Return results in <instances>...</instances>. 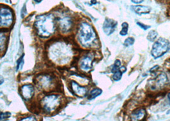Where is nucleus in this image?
<instances>
[{"mask_svg":"<svg viewBox=\"0 0 170 121\" xmlns=\"http://www.w3.org/2000/svg\"><path fill=\"white\" fill-rule=\"evenodd\" d=\"M133 10L137 13L138 15H142V14H146V13H148L150 12L151 8L148 6H132Z\"/></svg>","mask_w":170,"mask_h":121,"instance_id":"nucleus-15","label":"nucleus"},{"mask_svg":"<svg viewBox=\"0 0 170 121\" xmlns=\"http://www.w3.org/2000/svg\"><path fill=\"white\" fill-rule=\"evenodd\" d=\"M60 28L61 31L63 33L69 32L72 26V21L69 17H65L59 20Z\"/></svg>","mask_w":170,"mask_h":121,"instance_id":"nucleus-11","label":"nucleus"},{"mask_svg":"<svg viewBox=\"0 0 170 121\" xmlns=\"http://www.w3.org/2000/svg\"><path fill=\"white\" fill-rule=\"evenodd\" d=\"M6 42V36L4 33H0V51H3Z\"/></svg>","mask_w":170,"mask_h":121,"instance_id":"nucleus-17","label":"nucleus"},{"mask_svg":"<svg viewBox=\"0 0 170 121\" xmlns=\"http://www.w3.org/2000/svg\"><path fill=\"white\" fill-rule=\"evenodd\" d=\"M169 49L170 42L165 38H161L154 44L151 51V54L154 58L157 59L165 55Z\"/></svg>","mask_w":170,"mask_h":121,"instance_id":"nucleus-5","label":"nucleus"},{"mask_svg":"<svg viewBox=\"0 0 170 121\" xmlns=\"http://www.w3.org/2000/svg\"><path fill=\"white\" fill-rule=\"evenodd\" d=\"M71 89L74 93L79 97H84L87 93V89L85 87L81 86L75 81H72L71 83Z\"/></svg>","mask_w":170,"mask_h":121,"instance_id":"nucleus-10","label":"nucleus"},{"mask_svg":"<svg viewBox=\"0 0 170 121\" xmlns=\"http://www.w3.org/2000/svg\"><path fill=\"white\" fill-rule=\"evenodd\" d=\"M50 59L57 64H65L69 61L72 56L70 47L62 42H58L52 45L49 50Z\"/></svg>","mask_w":170,"mask_h":121,"instance_id":"nucleus-1","label":"nucleus"},{"mask_svg":"<svg viewBox=\"0 0 170 121\" xmlns=\"http://www.w3.org/2000/svg\"><path fill=\"white\" fill-rule=\"evenodd\" d=\"M117 22L114 20L106 19L103 24V30L107 35H110L117 28Z\"/></svg>","mask_w":170,"mask_h":121,"instance_id":"nucleus-9","label":"nucleus"},{"mask_svg":"<svg viewBox=\"0 0 170 121\" xmlns=\"http://www.w3.org/2000/svg\"><path fill=\"white\" fill-rule=\"evenodd\" d=\"M35 26L38 35L45 38L51 36L56 29L54 17L51 14L37 16Z\"/></svg>","mask_w":170,"mask_h":121,"instance_id":"nucleus-2","label":"nucleus"},{"mask_svg":"<svg viewBox=\"0 0 170 121\" xmlns=\"http://www.w3.org/2000/svg\"><path fill=\"white\" fill-rule=\"evenodd\" d=\"M21 93L23 98L26 100H30L32 98L35 93L34 87L30 84H26L21 87Z\"/></svg>","mask_w":170,"mask_h":121,"instance_id":"nucleus-8","label":"nucleus"},{"mask_svg":"<svg viewBox=\"0 0 170 121\" xmlns=\"http://www.w3.org/2000/svg\"><path fill=\"white\" fill-rule=\"evenodd\" d=\"M37 85L40 89L47 90L53 86L54 80L52 77L50 75H40L36 78Z\"/></svg>","mask_w":170,"mask_h":121,"instance_id":"nucleus-7","label":"nucleus"},{"mask_svg":"<svg viewBox=\"0 0 170 121\" xmlns=\"http://www.w3.org/2000/svg\"><path fill=\"white\" fill-rule=\"evenodd\" d=\"M122 26V29L120 33V35L121 36H125L127 33H128V25L127 22H124L121 25Z\"/></svg>","mask_w":170,"mask_h":121,"instance_id":"nucleus-20","label":"nucleus"},{"mask_svg":"<svg viewBox=\"0 0 170 121\" xmlns=\"http://www.w3.org/2000/svg\"><path fill=\"white\" fill-rule=\"evenodd\" d=\"M62 99L61 96L56 95H50L44 96L40 102L44 110L46 112L51 113L55 112L61 105Z\"/></svg>","mask_w":170,"mask_h":121,"instance_id":"nucleus-4","label":"nucleus"},{"mask_svg":"<svg viewBox=\"0 0 170 121\" xmlns=\"http://www.w3.org/2000/svg\"><path fill=\"white\" fill-rule=\"evenodd\" d=\"M134 39L132 37H129V38H127L125 40L124 45L126 47L131 46V45H132L134 44Z\"/></svg>","mask_w":170,"mask_h":121,"instance_id":"nucleus-24","label":"nucleus"},{"mask_svg":"<svg viewBox=\"0 0 170 121\" xmlns=\"http://www.w3.org/2000/svg\"><path fill=\"white\" fill-rule=\"evenodd\" d=\"M24 55H23L21 57L19 58L17 61V70H21L23 68V66L24 64Z\"/></svg>","mask_w":170,"mask_h":121,"instance_id":"nucleus-23","label":"nucleus"},{"mask_svg":"<svg viewBox=\"0 0 170 121\" xmlns=\"http://www.w3.org/2000/svg\"><path fill=\"white\" fill-rule=\"evenodd\" d=\"M137 24H138L139 27H141V28L143 29H144V30H146V29H148V28H150V26L145 25V24H142V23H141V22H137Z\"/></svg>","mask_w":170,"mask_h":121,"instance_id":"nucleus-26","label":"nucleus"},{"mask_svg":"<svg viewBox=\"0 0 170 121\" xmlns=\"http://www.w3.org/2000/svg\"><path fill=\"white\" fill-rule=\"evenodd\" d=\"M78 40L84 47H90L96 40V34L92 26L87 22L81 23L78 32Z\"/></svg>","mask_w":170,"mask_h":121,"instance_id":"nucleus-3","label":"nucleus"},{"mask_svg":"<svg viewBox=\"0 0 170 121\" xmlns=\"http://www.w3.org/2000/svg\"><path fill=\"white\" fill-rule=\"evenodd\" d=\"M167 76L165 73H161L157 77L155 78L154 84L152 86H154V89L157 88H161V87L164 86L166 82H167Z\"/></svg>","mask_w":170,"mask_h":121,"instance_id":"nucleus-13","label":"nucleus"},{"mask_svg":"<svg viewBox=\"0 0 170 121\" xmlns=\"http://www.w3.org/2000/svg\"><path fill=\"white\" fill-rule=\"evenodd\" d=\"M143 1H144V0H132V2L134 3H136V4L141 3L142 2H143Z\"/></svg>","mask_w":170,"mask_h":121,"instance_id":"nucleus-28","label":"nucleus"},{"mask_svg":"<svg viewBox=\"0 0 170 121\" xmlns=\"http://www.w3.org/2000/svg\"><path fill=\"white\" fill-rule=\"evenodd\" d=\"M20 121H37L36 118L34 116H30L21 119Z\"/></svg>","mask_w":170,"mask_h":121,"instance_id":"nucleus-25","label":"nucleus"},{"mask_svg":"<svg viewBox=\"0 0 170 121\" xmlns=\"http://www.w3.org/2000/svg\"><path fill=\"white\" fill-rule=\"evenodd\" d=\"M146 116V112L144 109H140L135 110L131 116V121H141Z\"/></svg>","mask_w":170,"mask_h":121,"instance_id":"nucleus-14","label":"nucleus"},{"mask_svg":"<svg viewBox=\"0 0 170 121\" xmlns=\"http://www.w3.org/2000/svg\"><path fill=\"white\" fill-rule=\"evenodd\" d=\"M97 3L96 2V0H92V3H93V4H96Z\"/></svg>","mask_w":170,"mask_h":121,"instance_id":"nucleus-31","label":"nucleus"},{"mask_svg":"<svg viewBox=\"0 0 170 121\" xmlns=\"http://www.w3.org/2000/svg\"><path fill=\"white\" fill-rule=\"evenodd\" d=\"M13 22V14L9 9H0V26L9 27Z\"/></svg>","mask_w":170,"mask_h":121,"instance_id":"nucleus-6","label":"nucleus"},{"mask_svg":"<svg viewBox=\"0 0 170 121\" xmlns=\"http://www.w3.org/2000/svg\"><path fill=\"white\" fill-rule=\"evenodd\" d=\"M120 67H121V62H120V60L117 59L115 60V62H114V65L112 67V68H111V72L113 73H115L116 71H118L120 68Z\"/></svg>","mask_w":170,"mask_h":121,"instance_id":"nucleus-19","label":"nucleus"},{"mask_svg":"<svg viewBox=\"0 0 170 121\" xmlns=\"http://www.w3.org/2000/svg\"><path fill=\"white\" fill-rule=\"evenodd\" d=\"M168 99H169V103H170V93H169V94H168Z\"/></svg>","mask_w":170,"mask_h":121,"instance_id":"nucleus-32","label":"nucleus"},{"mask_svg":"<svg viewBox=\"0 0 170 121\" xmlns=\"http://www.w3.org/2000/svg\"><path fill=\"white\" fill-rule=\"evenodd\" d=\"M102 92L103 91H102V90L100 89L95 88L90 91L88 98H89V99H93L94 98H96V97H97L101 95Z\"/></svg>","mask_w":170,"mask_h":121,"instance_id":"nucleus-16","label":"nucleus"},{"mask_svg":"<svg viewBox=\"0 0 170 121\" xmlns=\"http://www.w3.org/2000/svg\"><path fill=\"white\" fill-rule=\"evenodd\" d=\"M26 13H27V12H26V6L24 5L21 10V17L23 18L26 15Z\"/></svg>","mask_w":170,"mask_h":121,"instance_id":"nucleus-27","label":"nucleus"},{"mask_svg":"<svg viewBox=\"0 0 170 121\" xmlns=\"http://www.w3.org/2000/svg\"><path fill=\"white\" fill-rule=\"evenodd\" d=\"M4 82V79L3 77H0V85H2Z\"/></svg>","mask_w":170,"mask_h":121,"instance_id":"nucleus-29","label":"nucleus"},{"mask_svg":"<svg viewBox=\"0 0 170 121\" xmlns=\"http://www.w3.org/2000/svg\"><path fill=\"white\" fill-rule=\"evenodd\" d=\"M157 31H155V30H152L148 33L147 38L148 40H150V41L153 42L156 38H157Z\"/></svg>","mask_w":170,"mask_h":121,"instance_id":"nucleus-18","label":"nucleus"},{"mask_svg":"<svg viewBox=\"0 0 170 121\" xmlns=\"http://www.w3.org/2000/svg\"><path fill=\"white\" fill-rule=\"evenodd\" d=\"M10 116H11V113L10 112H0V120L8 119V118L10 117Z\"/></svg>","mask_w":170,"mask_h":121,"instance_id":"nucleus-22","label":"nucleus"},{"mask_svg":"<svg viewBox=\"0 0 170 121\" xmlns=\"http://www.w3.org/2000/svg\"><path fill=\"white\" fill-rule=\"evenodd\" d=\"M79 66L81 69L85 71H88L92 69V58L89 56H86L81 59Z\"/></svg>","mask_w":170,"mask_h":121,"instance_id":"nucleus-12","label":"nucleus"},{"mask_svg":"<svg viewBox=\"0 0 170 121\" xmlns=\"http://www.w3.org/2000/svg\"><path fill=\"white\" fill-rule=\"evenodd\" d=\"M122 71L120 70V69L116 71L115 73H113V78L114 79V80H115V81H118L119 80L121 79V76H122Z\"/></svg>","mask_w":170,"mask_h":121,"instance_id":"nucleus-21","label":"nucleus"},{"mask_svg":"<svg viewBox=\"0 0 170 121\" xmlns=\"http://www.w3.org/2000/svg\"><path fill=\"white\" fill-rule=\"evenodd\" d=\"M34 1H35L37 3H40V2H42V0H34Z\"/></svg>","mask_w":170,"mask_h":121,"instance_id":"nucleus-30","label":"nucleus"}]
</instances>
